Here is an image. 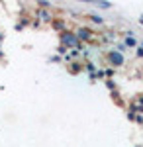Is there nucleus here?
<instances>
[{
    "label": "nucleus",
    "instance_id": "4468645a",
    "mask_svg": "<svg viewBox=\"0 0 143 147\" xmlns=\"http://www.w3.org/2000/svg\"><path fill=\"white\" fill-rule=\"evenodd\" d=\"M137 57H143V49L139 45H137Z\"/></svg>",
    "mask_w": 143,
    "mask_h": 147
},
{
    "label": "nucleus",
    "instance_id": "f03ea898",
    "mask_svg": "<svg viewBox=\"0 0 143 147\" xmlns=\"http://www.w3.org/2000/svg\"><path fill=\"white\" fill-rule=\"evenodd\" d=\"M108 61H110L114 67H121V65L125 63V57H123V53H120L118 49H112L110 53H108Z\"/></svg>",
    "mask_w": 143,
    "mask_h": 147
},
{
    "label": "nucleus",
    "instance_id": "ddd939ff",
    "mask_svg": "<svg viewBox=\"0 0 143 147\" xmlns=\"http://www.w3.org/2000/svg\"><path fill=\"white\" fill-rule=\"evenodd\" d=\"M127 120H135V114H133V112H127Z\"/></svg>",
    "mask_w": 143,
    "mask_h": 147
},
{
    "label": "nucleus",
    "instance_id": "20e7f679",
    "mask_svg": "<svg viewBox=\"0 0 143 147\" xmlns=\"http://www.w3.org/2000/svg\"><path fill=\"white\" fill-rule=\"evenodd\" d=\"M125 45L127 47H137V39L133 37V32H130V34L125 35Z\"/></svg>",
    "mask_w": 143,
    "mask_h": 147
},
{
    "label": "nucleus",
    "instance_id": "f257e3e1",
    "mask_svg": "<svg viewBox=\"0 0 143 147\" xmlns=\"http://www.w3.org/2000/svg\"><path fill=\"white\" fill-rule=\"evenodd\" d=\"M61 45L63 47H75V49H77L78 47L77 35L73 34V32H63V34H61Z\"/></svg>",
    "mask_w": 143,
    "mask_h": 147
},
{
    "label": "nucleus",
    "instance_id": "6e6552de",
    "mask_svg": "<svg viewBox=\"0 0 143 147\" xmlns=\"http://www.w3.org/2000/svg\"><path fill=\"white\" fill-rule=\"evenodd\" d=\"M39 8H41V10H45V8H51V2H47V0H41V2H39Z\"/></svg>",
    "mask_w": 143,
    "mask_h": 147
},
{
    "label": "nucleus",
    "instance_id": "f8f14e48",
    "mask_svg": "<svg viewBox=\"0 0 143 147\" xmlns=\"http://www.w3.org/2000/svg\"><path fill=\"white\" fill-rule=\"evenodd\" d=\"M135 122L137 124H143V116H135Z\"/></svg>",
    "mask_w": 143,
    "mask_h": 147
},
{
    "label": "nucleus",
    "instance_id": "9d476101",
    "mask_svg": "<svg viewBox=\"0 0 143 147\" xmlns=\"http://www.w3.org/2000/svg\"><path fill=\"white\" fill-rule=\"evenodd\" d=\"M57 53H61V55H65V53H67V47L59 45V47H57Z\"/></svg>",
    "mask_w": 143,
    "mask_h": 147
},
{
    "label": "nucleus",
    "instance_id": "9b49d317",
    "mask_svg": "<svg viewBox=\"0 0 143 147\" xmlns=\"http://www.w3.org/2000/svg\"><path fill=\"white\" fill-rule=\"evenodd\" d=\"M106 86H108L110 90H114V88H116V82H112V80H106Z\"/></svg>",
    "mask_w": 143,
    "mask_h": 147
},
{
    "label": "nucleus",
    "instance_id": "7ed1b4c3",
    "mask_svg": "<svg viewBox=\"0 0 143 147\" xmlns=\"http://www.w3.org/2000/svg\"><path fill=\"white\" fill-rule=\"evenodd\" d=\"M75 35H77V39L88 41V39H92V30H88V28H78V32Z\"/></svg>",
    "mask_w": 143,
    "mask_h": 147
},
{
    "label": "nucleus",
    "instance_id": "0eeeda50",
    "mask_svg": "<svg viewBox=\"0 0 143 147\" xmlns=\"http://www.w3.org/2000/svg\"><path fill=\"white\" fill-rule=\"evenodd\" d=\"M90 20H92L94 24H102L104 22V18H102L100 14H90Z\"/></svg>",
    "mask_w": 143,
    "mask_h": 147
},
{
    "label": "nucleus",
    "instance_id": "423d86ee",
    "mask_svg": "<svg viewBox=\"0 0 143 147\" xmlns=\"http://www.w3.org/2000/svg\"><path fill=\"white\" fill-rule=\"evenodd\" d=\"M39 18H41L43 22H49V20H53V18H51V14H49L47 10H39Z\"/></svg>",
    "mask_w": 143,
    "mask_h": 147
},
{
    "label": "nucleus",
    "instance_id": "1a4fd4ad",
    "mask_svg": "<svg viewBox=\"0 0 143 147\" xmlns=\"http://www.w3.org/2000/svg\"><path fill=\"white\" fill-rule=\"evenodd\" d=\"M94 69H96V67H94V63H86V71L90 73V75H94Z\"/></svg>",
    "mask_w": 143,
    "mask_h": 147
},
{
    "label": "nucleus",
    "instance_id": "39448f33",
    "mask_svg": "<svg viewBox=\"0 0 143 147\" xmlns=\"http://www.w3.org/2000/svg\"><path fill=\"white\" fill-rule=\"evenodd\" d=\"M88 4H96L98 8H104V10L112 8V4H110V2H106V0H102V2H94V0H88Z\"/></svg>",
    "mask_w": 143,
    "mask_h": 147
},
{
    "label": "nucleus",
    "instance_id": "f3484780",
    "mask_svg": "<svg viewBox=\"0 0 143 147\" xmlns=\"http://www.w3.org/2000/svg\"><path fill=\"white\" fill-rule=\"evenodd\" d=\"M137 147H143V145H137Z\"/></svg>",
    "mask_w": 143,
    "mask_h": 147
},
{
    "label": "nucleus",
    "instance_id": "2eb2a0df",
    "mask_svg": "<svg viewBox=\"0 0 143 147\" xmlns=\"http://www.w3.org/2000/svg\"><path fill=\"white\" fill-rule=\"evenodd\" d=\"M139 24H141V26H143V16H141V18H139Z\"/></svg>",
    "mask_w": 143,
    "mask_h": 147
},
{
    "label": "nucleus",
    "instance_id": "dca6fc26",
    "mask_svg": "<svg viewBox=\"0 0 143 147\" xmlns=\"http://www.w3.org/2000/svg\"><path fill=\"white\" fill-rule=\"evenodd\" d=\"M137 45H139V47H141V49H143V41H141V43H137Z\"/></svg>",
    "mask_w": 143,
    "mask_h": 147
}]
</instances>
